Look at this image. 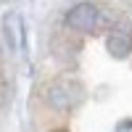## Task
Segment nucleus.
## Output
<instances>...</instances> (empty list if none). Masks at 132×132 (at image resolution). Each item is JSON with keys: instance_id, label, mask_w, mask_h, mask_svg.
I'll list each match as a JSON object with an SVG mask.
<instances>
[{"instance_id": "f257e3e1", "label": "nucleus", "mask_w": 132, "mask_h": 132, "mask_svg": "<svg viewBox=\"0 0 132 132\" xmlns=\"http://www.w3.org/2000/svg\"><path fill=\"white\" fill-rule=\"evenodd\" d=\"M45 101H48V106L53 111L69 114L85 101V87L74 77H56L45 87Z\"/></svg>"}, {"instance_id": "f03ea898", "label": "nucleus", "mask_w": 132, "mask_h": 132, "mask_svg": "<svg viewBox=\"0 0 132 132\" xmlns=\"http://www.w3.org/2000/svg\"><path fill=\"white\" fill-rule=\"evenodd\" d=\"M66 27L82 35H95L106 27V13L95 3H77L66 13Z\"/></svg>"}, {"instance_id": "7ed1b4c3", "label": "nucleus", "mask_w": 132, "mask_h": 132, "mask_svg": "<svg viewBox=\"0 0 132 132\" xmlns=\"http://www.w3.org/2000/svg\"><path fill=\"white\" fill-rule=\"evenodd\" d=\"M3 32H5V42L13 53H21L24 48V19L19 11H11L3 19Z\"/></svg>"}, {"instance_id": "20e7f679", "label": "nucleus", "mask_w": 132, "mask_h": 132, "mask_svg": "<svg viewBox=\"0 0 132 132\" xmlns=\"http://www.w3.org/2000/svg\"><path fill=\"white\" fill-rule=\"evenodd\" d=\"M106 50H108V56L111 58H119V61H124L129 53H132V37L127 35V32H108V37H106Z\"/></svg>"}, {"instance_id": "39448f33", "label": "nucleus", "mask_w": 132, "mask_h": 132, "mask_svg": "<svg viewBox=\"0 0 132 132\" xmlns=\"http://www.w3.org/2000/svg\"><path fill=\"white\" fill-rule=\"evenodd\" d=\"M116 132H132V122H122L116 127Z\"/></svg>"}, {"instance_id": "423d86ee", "label": "nucleus", "mask_w": 132, "mask_h": 132, "mask_svg": "<svg viewBox=\"0 0 132 132\" xmlns=\"http://www.w3.org/2000/svg\"><path fill=\"white\" fill-rule=\"evenodd\" d=\"M0 56H3V42H0Z\"/></svg>"}, {"instance_id": "0eeeda50", "label": "nucleus", "mask_w": 132, "mask_h": 132, "mask_svg": "<svg viewBox=\"0 0 132 132\" xmlns=\"http://www.w3.org/2000/svg\"><path fill=\"white\" fill-rule=\"evenodd\" d=\"M56 132H63V129H56Z\"/></svg>"}]
</instances>
